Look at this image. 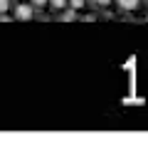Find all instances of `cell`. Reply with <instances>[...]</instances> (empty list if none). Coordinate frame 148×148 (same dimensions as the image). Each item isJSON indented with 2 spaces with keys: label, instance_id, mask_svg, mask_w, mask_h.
Here are the masks:
<instances>
[{
  "label": "cell",
  "instance_id": "7a4b0ae2",
  "mask_svg": "<svg viewBox=\"0 0 148 148\" xmlns=\"http://www.w3.org/2000/svg\"><path fill=\"white\" fill-rule=\"evenodd\" d=\"M121 10H136L138 8V0H116Z\"/></svg>",
  "mask_w": 148,
  "mask_h": 148
},
{
  "label": "cell",
  "instance_id": "6da1fadb",
  "mask_svg": "<svg viewBox=\"0 0 148 148\" xmlns=\"http://www.w3.org/2000/svg\"><path fill=\"white\" fill-rule=\"evenodd\" d=\"M15 17L17 20H32V5H25V3L17 5L15 8Z\"/></svg>",
  "mask_w": 148,
  "mask_h": 148
},
{
  "label": "cell",
  "instance_id": "277c9868",
  "mask_svg": "<svg viewBox=\"0 0 148 148\" xmlns=\"http://www.w3.org/2000/svg\"><path fill=\"white\" fill-rule=\"evenodd\" d=\"M49 5L57 8V10H64V8H67V0H49Z\"/></svg>",
  "mask_w": 148,
  "mask_h": 148
},
{
  "label": "cell",
  "instance_id": "52a82bcc",
  "mask_svg": "<svg viewBox=\"0 0 148 148\" xmlns=\"http://www.w3.org/2000/svg\"><path fill=\"white\" fill-rule=\"evenodd\" d=\"M10 8V0H0V12H5Z\"/></svg>",
  "mask_w": 148,
  "mask_h": 148
},
{
  "label": "cell",
  "instance_id": "ba28073f",
  "mask_svg": "<svg viewBox=\"0 0 148 148\" xmlns=\"http://www.w3.org/2000/svg\"><path fill=\"white\" fill-rule=\"evenodd\" d=\"M91 3H96V5H109L111 0H91Z\"/></svg>",
  "mask_w": 148,
  "mask_h": 148
},
{
  "label": "cell",
  "instance_id": "9c48e42d",
  "mask_svg": "<svg viewBox=\"0 0 148 148\" xmlns=\"http://www.w3.org/2000/svg\"><path fill=\"white\" fill-rule=\"evenodd\" d=\"M146 20H148V17H146Z\"/></svg>",
  "mask_w": 148,
  "mask_h": 148
},
{
  "label": "cell",
  "instance_id": "3957f363",
  "mask_svg": "<svg viewBox=\"0 0 148 148\" xmlns=\"http://www.w3.org/2000/svg\"><path fill=\"white\" fill-rule=\"evenodd\" d=\"M59 20H64V22H72V20H77V10H74V8H69V10H64Z\"/></svg>",
  "mask_w": 148,
  "mask_h": 148
},
{
  "label": "cell",
  "instance_id": "5b68a950",
  "mask_svg": "<svg viewBox=\"0 0 148 148\" xmlns=\"http://www.w3.org/2000/svg\"><path fill=\"white\" fill-rule=\"evenodd\" d=\"M69 8H74V10H82V8H84V0H69Z\"/></svg>",
  "mask_w": 148,
  "mask_h": 148
},
{
  "label": "cell",
  "instance_id": "8992f818",
  "mask_svg": "<svg viewBox=\"0 0 148 148\" xmlns=\"http://www.w3.org/2000/svg\"><path fill=\"white\" fill-rule=\"evenodd\" d=\"M30 3H32V5H35V8H42V5H47L49 0H30Z\"/></svg>",
  "mask_w": 148,
  "mask_h": 148
}]
</instances>
